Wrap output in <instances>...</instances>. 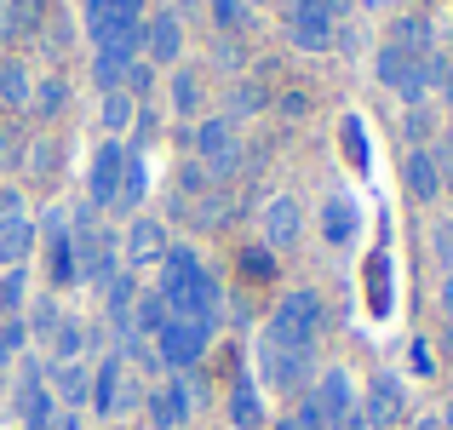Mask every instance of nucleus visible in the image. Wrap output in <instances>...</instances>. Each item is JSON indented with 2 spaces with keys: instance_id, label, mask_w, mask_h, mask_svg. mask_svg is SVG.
I'll return each instance as SVG.
<instances>
[{
  "instance_id": "37",
  "label": "nucleus",
  "mask_w": 453,
  "mask_h": 430,
  "mask_svg": "<svg viewBox=\"0 0 453 430\" xmlns=\"http://www.w3.org/2000/svg\"><path fill=\"white\" fill-rule=\"evenodd\" d=\"M23 166V138L12 121H0V173H18Z\"/></svg>"
},
{
  "instance_id": "44",
  "label": "nucleus",
  "mask_w": 453,
  "mask_h": 430,
  "mask_svg": "<svg viewBox=\"0 0 453 430\" xmlns=\"http://www.w3.org/2000/svg\"><path fill=\"white\" fill-rule=\"evenodd\" d=\"M219 64L224 69H242V46H235V41H219Z\"/></svg>"
},
{
  "instance_id": "53",
  "label": "nucleus",
  "mask_w": 453,
  "mask_h": 430,
  "mask_svg": "<svg viewBox=\"0 0 453 430\" xmlns=\"http://www.w3.org/2000/svg\"><path fill=\"white\" fill-rule=\"evenodd\" d=\"M41 430H52V425H41Z\"/></svg>"
},
{
  "instance_id": "2",
  "label": "nucleus",
  "mask_w": 453,
  "mask_h": 430,
  "mask_svg": "<svg viewBox=\"0 0 453 430\" xmlns=\"http://www.w3.org/2000/svg\"><path fill=\"white\" fill-rule=\"evenodd\" d=\"M321 327H327V304H321V293H316V287H293V293L276 298V310H270V321H265V339L316 356Z\"/></svg>"
},
{
  "instance_id": "32",
  "label": "nucleus",
  "mask_w": 453,
  "mask_h": 430,
  "mask_svg": "<svg viewBox=\"0 0 453 430\" xmlns=\"http://www.w3.org/2000/svg\"><path fill=\"white\" fill-rule=\"evenodd\" d=\"M29 304V270H6V276H0V316H18V310Z\"/></svg>"
},
{
  "instance_id": "33",
  "label": "nucleus",
  "mask_w": 453,
  "mask_h": 430,
  "mask_svg": "<svg viewBox=\"0 0 453 430\" xmlns=\"http://www.w3.org/2000/svg\"><path fill=\"white\" fill-rule=\"evenodd\" d=\"M431 133H436V115L425 110V104H408V115H402V143H408V150H425Z\"/></svg>"
},
{
  "instance_id": "11",
  "label": "nucleus",
  "mask_w": 453,
  "mask_h": 430,
  "mask_svg": "<svg viewBox=\"0 0 453 430\" xmlns=\"http://www.w3.org/2000/svg\"><path fill=\"white\" fill-rule=\"evenodd\" d=\"M121 173H127V143H98V155H92V166H87V207L98 212V207H115V196H121Z\"/></svg>"
},
{
  "instance_id": "28",
  "label": "nucleus",
  "mask_w": 453,
  "mask_h": 430,
  "mask_svg": "<svg viewBox=\"0 0 453 430\" xmlns=\"http://www.w3.org/2000/svg\"><path fill=\"white\" fill-rule=\"evenodd\" d=\"M270 104V92L258 87V81H235L230 98H224V121H247V115H258Z\"/></svg>"
},
{
  "instance_id": "24",
  "label": "nucleus",
  "mask_w": 453,
  "mask_h": 430,
  "mask_svg": "<svg viewBox=\"0 0 453 430\" xmlns=\"http://www.w3.org/2000/svg\"><path fill=\"white\" fill-rule=\"evenodd\" d=\"M166 104H173V115H178V121L201 115V75H196V69H178V75L166 81Z\"/></svg>"
},
{
  "instance_id": "38",
  "label": "nucleus",
  "mask_w": 453,
  "mask_h": 430,
  "mask_svg": "<svg viewBox=\"0 0 453 430\" xmlns=\"http://www.w3.org/2000/svg\"><path fill=\"white\" fill-rule=\"evenodd\" d=\"M431 258L442 270H453V219H436L431 224Z\"/></svg>"
},
{
  "instance_id": "3",
  "label": "nucleus",
  "mask_w": 453,
  "mask_h": 430,
  "mask_svg": "<svg viewBox=\"0 0 453 430\" xmlns=\"http://www.w3.org/2000/svg\"><path fill=\"white\" fill-rule=\"evenodd\" d=\"M69 247H75V281H87V287H98V293H104V287L121 276V242H115L110 230L92 224V207H81Z\"/></svg>"
},
{
  "instance_id": "12",
  "label": "nucleus",
  "mask_w": 453,
  "mask_h": 430,
  "mask_svg": "<svg viewBox=\"0 0 453 430\" xmlns=\"http://www.w3.org/2000/svg\"><path fill=\"white\" fill-rule=\"evenodd\" d=\"M189 408H196V379H166V385H155L150 396H144V413H150V425L155 430H178L189 419Z\"/></svg>"
},
{
  "instance_id": "51",
  "label": "nucleus",
  "mask_w": 453,
  "mask_h": 430,
  "mask_svg": "<svg viewBox=\"0 0 453 430\" xmlns=\"http://www.w3.org/2000/svg\"><path fill=\"white\" fill-rule=\"evenodd\" d=\"M442 344H448V350H453V321H448V333H442Z\"/></svg>"
},
{
  "instance_id": "6",
  "label": "nucleus",
  "mask_w": 453,
  "mask_h": 430,
  "mask_svg": "<svg viewBox=\"0 0 453 430\" xmlns=\"http://www.w3.org/2000/svg\"><path fill=\"white\" fill-rule=\"evenodd\" d=\"M196 161L207 178H230L235 166H242V133H235V121H224V115H207V121H196Z\"/></svg>"
},
{
  "instance_id": "50",
  "label": "nucleus",
  "mask_w": 453,
  "mask_h": 430,
  "mask_svg": "<svg viewBox=\"0 0 453 430\" xmlns=\"http://www.w3.org/2000/svg\"><path fill=\"white\" fill-rule=\"evenodd\" d=\"M276 430H304V425L299 419H276Z\"/></svg>"
},
{
  "instance_id": "21",
  "label": "nucleus",
  "mask_w": 453,
  "mask_h": 430,
  "mask_svg": "<svg viewBox=\"0 0 453 430\" xmlns=\"http://www.w3.org/2000/svg\"><path fill=\"white\" fill-rule=\"evenodd\" d=\"M29 253H35V219H29V212H18V219H0V270L29 265Z\"/></svg>"
},
{
  "instance_id": "14",
  "label": "nucleus",
  "mask_w": 453,
  "mask_h": 430,
  "mask_svg": "<svg viewBox=\"0 0 453 430\" xmlns=\"http://www.w3.org/2000/svg\"><path fill=\"white\" fill-rule=\"evenodd\" d=\"M12 402H18L23 430H41V425L58 419V402H52V390H46V373H41L35 362L23 367V379H18V390H12Z\"/></svg>"
},
{
  "instance_id": "39",
  "label": "nucleus",
  "mask_w": 453,
  "mask_h": 430,
  "mask_svg": "<svg viewBox=\"0 0 453 430\" xmlns=\"http://www.w3.org/2000/svg\"><path fill=\"white\" fill-rule=\"evenodd\" d=\"M344 155H350V166H367V133L356 115H344Z\"/></svg>"
},
{
  "instance_id": "41",
  "label": "nucleus",
  "mask_w": 453,
  "mask_h": 430,
  "mask_svg": "<svg viewBox=\"0 0 453 430\" xmlns=\"http://www.w3.org/2000/svg\"><path fill=\"white\" fill-rule=\"evenodd\" d=\"M18 212H23V196H18V189H0V219H18Z\"/></svg>"
},
{
  "instance_id": "8",
  "label": "nucleus",
  "mask_w": 453,
  "mask_h": 430,
  "mask_svg": "<svg viewBox=\"0 0 453 430\" xmlns=\"http://www.w3.org/2000/svg\"><path fill=\"white\" fill-rule=\"evenodd\" d=\"M258 379H265L270 390H299L304 379H310V367H316V356H304V350H288V344H276V339H265L258 333Z\"/></svg>"
},
{
  "instance_id": "13",
  "label": "nucleus",
  "mask_w": 453,
  "mask_h": 430,
  "mask_svg": "<svg viewBox=\"0 0 453 430\" xmlns=\"http://www.w3.org/2000/svg\"><path fill=\"white\" fill-rule=\"evenodd\" d=\"M258 235H265L270 253H281V247H293L304 235V207L293 196H270L265 207H258Z\"/></svg>"
},
{
  "instance_id": "29",
  "label": "nucleus",
  "mask_w": 453,
  "mask_h": 430,
  "mask_svg": "<svg viewBox=\"0 0 453 430\" xmlns=\"http://www.w3.org/2000/svg\"><path fill=\"white\" fill-rule=\"evenodd\" d=\"M390 46H402L408 58H431V23L425 18H396L390 23Z\"/></svg>"
},
{
  "instance_id": "30",
  "label": "nucleus",
  "mask_w": 453,
  "mask_h": 430,
  "mask_svg": "<svg viewBox=\"0 0 453 430\" xmlns=\"http://www.w3.org/2000/svg\"><path fill=\"white\" fill-rule=\"evenodd\" d=\"M64 104H69V87H64V75H41V81H35V98H29V110L41 115V121L64 115Z\"/></svg>"
},
{
  "instance_id": "35",
  "label": "nucleus",
  "mask_w": 453,
  "mask_h": 430,
  "mask_svg": "<svg viewBox=\"0 0 453 430\" xmlns=\"http://www.w3.org/2000/svg\"><path fill=\"white\" fill-rule=\"evenodd\" d=\"M58 321H64L58 298H35V304H29V321H23V327H29V333H41V339H52V333H58Z\"/></svg>"
},
{
  "instance_id": "27",
  "label": "nucleus",
  "mask_w": 453,
  "mask_h": 430,
  "mask_svg": "<svg viewBox=\"0 0 453 430\" xmlns=\"http://www.w3.org/2000/svg\"><path fill=\"white\" fill-rule=\"evenodd\" d=\"M46 344H52L58 362H81V356H87V344H92V327H81L75 316H64V321H58V333H52Z\"/></svg>"
},
{
  "instance_id": "47",
  "label": "nucleus",
  "mask_w": 453,
  "mask_h": 430,
  "mask_svg": "<svg viewBox=\"0 0 453 430\" xmlns=\"http://www.w3.org/2000/svg\"><path fill=\"white\" fill-rule=\"evenodd\" d=\"M408 430H442V419H436V413H419V419H413Z\"/></svg>"
},
{
  "instance_id": "45",
  "label": "nucleus",
  "mask_w": 453,
  "mask_h": 430,
  "mask_svg": "<svg viewBox=\"0 0 453 430\" xmlns=\"http://www.w3.org/2000/svg\"><path fill=\"white\" fill-rule=\"evenodd\" d=\"M18 35V18H12V0H0V41H12Z\"/></svg>"
},
{
  "instance_id": "5",
  "label": "nucleus",
  "mask_w": 453,
  "mask_h": 430,
  "mask_svg": "<svg viewBox=\"0 0 453 430\" xmlns=\"http://www.w3.org/2000/svg\"><path fill=\"white\" fill-rule=\"evenodd\" d=\"M288 41L299 52H333L339 46V12L333 0H288Z\"/></svg>"
},
{
  "instance_id": "23",
  "label": "nucleus",
  "mask_w": 453,
  "mask_h": 430,
  "mask_svg": "<svg viewBox=\"0 0 453 430\" xmlns=\"http://www.w3.org/2000/svg\"><path fill=\"white\" fill-rule=\"evenodd\" d=\"M230 425L235 430H258V425H265V402H258L253 379H235V385H230Z\"/></svg>"
},
{
  "instance_id": "7",
  "label": "nucleus",
  "mask_w": 453,
  "mask_h": 430,
  "mask_svg": "<svg viewBox=\"0 0 453 430\" xmlns=\"http://www.w3.org/2000/svg\"><path fill=\"white\" fill-rule=\"evenodd\" d=\"M373 75H379V87L385 92H396L402 104H425V92H431V75H425V58H408L402 46H379V58H373Z\"/></svg>"
},
{
  "instance_id": "16",
  "label": "nucleus",
  "mask_w": 453,
  "mask_h": 430,
  "mask_svg": "<svg viewBox=\"0 0 453 430\" xmlns=\"http://www.w3.org/2000/svg\"><path fill=\"white\" fill-rule=\"evenodd\" d=\"M166 258V224L161 219H133L121 235V265L144 270V265H161Z\"/></svg>"
},
{
  "instance_id": "4",
  "label": "nucleus",
  "mask_w": 453,
  "mask_h": 430,
  "mask_svg": "<svg viewBox=\"0 0 453 430\" xmlns=\"http://www.w3.org/2000/svg\"><path fill=\"white\" fill-rule=\"evenodd\" d=\"M207 344H212V327H207V321L173 316V321H166V327L150 339V350H155V362H161V367H173V373H189V367L207 356Z\"/></svg>"
},
{
  "instance_id": "31",
  "label": "nucleus",
  "mask_w": 453,
  "mask_h": 430,
  "mask_svg": "<svg viewBox=\"0 0 453 430\" xmlns=\"http://www.w3.org/2000/svg\"><path fill=\"white\" fill-rule=\"evenodd\" d=\"M23 173H29V178H52L58 173V138L23 143Z\"/></svg>"
},
{
  "instance_id": "22",
  "label": "nucleus",
  "mask_w": 453,
  "mask_h": 430,
  "mask_svg": "<svg viewBox=\"0 0 453 430\" xmlns=\"http://www.w3.org/2000/svg\"><path fill=\"white\" fill-rule=\"evenodd\" d=\"M29 98H35V75L18 64V58H6V64H0V110L23 115V110H29Z\"/></svg>"
},
{
  "instance_id": "10",
  "label": "nucleus",
  "mask_w": 453,
  "mask_h": 430,
  "mask_svg": "<svg viewBox=\"0 0 453 430\" xmlns=\"http://www.w3.org/2000/svg\"><path fill=\"white\" fill-rule=\"evenodd\" d=\"M310 408H316V419H321V430H339L344 419L356 413V379L344 373V367H327V373L316 379V390H310Z\"/></svg>"
},
{
  "instance_id": "9",
  "label": "nucleus",
  "mask_w": 453,
  "mask_h": 430,
  "mask_svg": "<svg viewBox=\"0 0 453 430\" xmlns=\"http://www.w3.org/2000/svg\"><path fill=\"white\" fill-rule=\"evenodd\" d=\"M356 413H362L367 430H396L402 419H408V390H402V379L379 373L373 385H367V396L356 402Z\"/></svg>"
},
{
  "instance_id": "18",
  "label": "nucleus",
  "mask_w": 453,
  "mask_h": 430,
  "mask_svg": "<svg viewBox=\"0 0 453 430\" xmlns=\"http://www.w3.org/2000/svg\"><path fill=\"white\" fill-rule=\"evenodd\" d=\"M402 184H408V196H413V201H425V207L442 196L448 178H442V166H436L431 143H425V150H402Z\"/></svg>"
},
{
  "instance_id": "34",
  "label": "nucleus",
  "mask_w": 453,
  "mask_h": 430,
  "mask_svg": "<svg viewBox=\"0 0 453 430\" xmlns=\"http://www.w3.org/2000/svg\"><path fill=\"white\" fill-rule=\"evenodd\" d=\"M104 127H110V133H127V127H133L138 121V104L133 98H127V92H104Z\"/></svg>"
},
{
  "instance_id": "42",
  "label": "nucleus",
  "mask_w": 453,
  "mask_h": 430,
  "mask_svg": "<svg viewBox=\"0 0 453 430\" xmlns=\"http://www.w3.org/2000/svg\"><path fill=\"white\" fill-rule=\"evenodd\" d=\"M436 304H442V316L453 321V270H442V287H436Z\"/></svg>"
},
{
  "instance_id": "15",
  "label": "nucleus",
  "mask_w": 453,
  "mask_h": 430,
  "mask_svg": "<svg viewBox=\"0 0 453 430\" xmlns=\"http://www.w3.org/2000/svg\"><path fill=\"white\" fill-rule=\"evenodd\" d=\"M178 52H184V18H178V6L173 12H155V18L144 23V64L173 69Z\"/></svg>"
},
{
  "instance_id": "19",
  "label": "nucleus",
  "mask_w": 453,
  "mask_h": 430,
  "mask_svg": "<svg viewBox=\"0 0 453 430\" xmlns=\"http://www.w3.org/2000/svg\"><path fill=\"white\" fill-rule=\"evenodd\" d=\"M121 385H127V356L115 350L92 367V413H98V419H115V413H121Z\"/></svg>"
},
{
  "instance_id": "48",
  "label": "nucleus",
  "mask_w": 453,
  "mask_h": 430,
  "mask_svg": "<svg viewBox=\"0 0 453 430\" xmlns=\"http://www.w3.org/2000/svg\"><path fill=\"white\" fill-rule=\"evenodd\" d=\"M436 419H442V430H453V396L442 402V413H436Z\"/></svg>"
},
{
  "instance_id": "26",
  "label": "nucleus",
  "mask_w": 453,
  "mask_h": 430,
  "mask_svg": "<svg viewBox=\"0 0 453 430\" xmlns=\"http://www.w3.org/2000/svg\"><path fill=\"white\" fill-rule=\"evenodd\" d=\"M166 321H173L166 298H161V293H138V304H133V339H155Z\"/></svg>"
},
{
  "instance_id": "25",
  "label": "nucleus",
  "mask_w": 453,
  "mask_h": 430,
  "mask_svg": "<svg viewBox=\"0 0 453 430\" xmlns=\"http://www.w3.org/2000/svg\"><path fill=\"white\" fill-rule=\"evenodd\" d=\"M321 235H327L333 247H344L356 235V207L344 196H327V201H321Z\"/></svg>"
},
{
  "instance_id": "52",
  "label": "nucleus",
  "mask_w": 453,
  "mask_h": 430,
  "mask_svg": "<svg viewBox=\"0 0 453 430\" xmlns=\"http://www.w3.org/2000/svg\"><path fill=\"white\" fill-rule=\"evenodd\" d=\"M0 390H6V362H0Z\"/></svg>"
},
{
  "instance_id": "36",
  "label": "nucleus",
  "mask_w": 453,
  "mask_h": 430,
  "mask_svg": "<svg viewBox=\"0 0 453 430\" xmlns=\"http://www.w3.org/2000/svg\"><path fill=\"white\" fill-rule=\"evenodd\" d=\"M23 344H29V327H23L18 316H0V362L23 356Z\"/></svg>"
},
{
  "instance_id": "46",
  "label": "nucleus",
  "mask_w": 453,
  "mask_h": 430,
  "mask_svg": "<svg viewBox=\"0 0 453 430\" xmlns=\"http://www.w3.org/2000/svg\"><path fill=\"white\" fill-rule=\"evenodd\" d=\"M310 104H304V92H288V98H281V115H304Z\"/></svg>"
},
{
  "instance_id": "49",
  "label": "nucleus",
  "mask_w": 453,
  "mask_h": 430,
  "mask_svg": "<svg viewBox=\"0 0 453 430\" xmlns=\"http://www.w3.org/2000/svg\"><path fill=\"white\" fill-rule=\"evenodd\" d=\"M339 430H367V425H362V413H350V419H344Z\"/></svg>"
},
{
  "instance_id": "43",
  "label": "nucleus",
  "mask_w": 453,
  "mask_h": 430,
  "mask_svg": "<svg viewBox=\"0 0 453 430\" xmlns=\"http://www.w3.org/2000/svg\"><path fill=\"white\" fill-rule=\"evenodd\" d=\"M431 155H436V166H442V178H453V133H448L442 143H436Z\"/></svg>"
},
{
  "instance_id": "1",
  "label": "nucleus",
  "mask_w": 453,
  "mask_h": 430,
  "mask_svg": "<svg viewBox=\"0 0 453 430\" xmlns=\"http://www.w3.org/2000/svg\"><path fill=\"white\" fill-rule=\"evenodd\" d=\"M161 298H166V310H173V316H189V321L219 327L224 287L212 281V270L201 265L189 247H166V258H161Z\"/></svg>"
},
{
  "instance_id": "17",
  "label": "nucleus",
  "mask_w": 453,
  "mask_h": 430,
  "mask_svg": "<svg viewBox=\"0 0 453 430\" xmlns=\"http://www.w3.org/2000/svg\"><path fill=\"white\" fill-rule=\"evenodd\" d=\"M46 390H52V402H64V413H81L92 402V367H87V356H81V362H58L52 373H46Z\"/></svg>"
},
{
  "instance_id": "20",
  "label": "nucleus",
  "mask_w": 453,
  "mask_h": 430,
  "mask_svg": "<svg viewBox=\"0 0 453 430\" xmlns=\"http://www.w3.org/2000/svg\"><path fill=\"white\" fill-rule=\"evenodd\" d=\"M133 304H138V287L121 270V276L104 287V316H110V327H115V339H121V344H133Z\"/></svg>"
},
{
  "instance_id": "40",
  "label": "nucleus",
  "mask_w": 453,
  "mask_h": 430,
  "mask_svg": "<svg viewBox=\"0 0 453 430\" xmlns=\"http://www.w3.org/2000/svg\"><path fill=\"white\" fill-rule=\"evenodd\" d=\"M207 6H212V18H219V29H242V23H247V12H242V0H207Z\"/></svg>"
}]
</instances>
